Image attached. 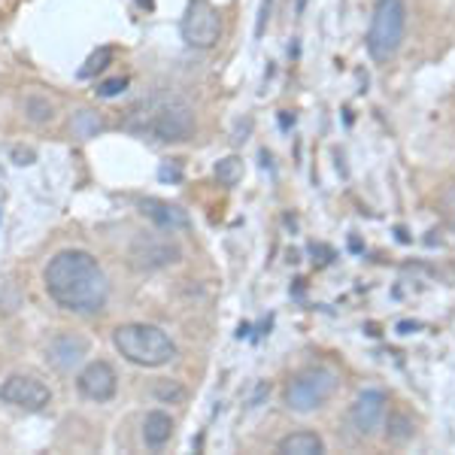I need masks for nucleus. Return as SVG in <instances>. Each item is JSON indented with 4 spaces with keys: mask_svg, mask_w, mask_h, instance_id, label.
Wrapping results in <instances>:
<instances>
[{
    "mask_svg": "<svg viewBox=\"0 0 455 455\" xmlns=\"http://www.w3.org/2000/svg\"><path fill=\"white\" fill-rule=\"evenodd\" d=\"M158 176H161V180H180V176H182V171H180V167H176V164H164V167H161V171H158Z\"/></svg>",
    "mask_w": 455,
    "mask_h": 455,
    "instance_id": "nucleus-24",
    "label": "nucleus"
},
{
    "mask_svg": "<svg viewBox=\"0 0 455 455\" xmlns=\"http://www.w3.org/2000/svg\"><path fill=\"white\" fill-rule=\"evenodd\" d=\"M180 31L192 49H212L222 36V16L210 0H188Z\"/></svg>",
    "mask_w": 455,
    "mask_h": 455,
    "instance_id": "nucleus-6",
    "label": "nucleus"
},
{
    "mask_svg": "<svg viewBox=\"0 0 455 455\" xmlns=\"http://www.w3.org/2000/svg\"><path fill=\"white\" fill-rule=\"evenodd\" d=\"M76 388H79V395H83V398L104 403V401L116 398L119 377H116V371H113V364H109V362H92V364H85L83 373H79Z\"/></svg>",
    "mask_w": 455,
    "mask_h": 455,
    "instance_id": "nucleus-9",
    "label": "nucleus"
},
{
    "mask_svg": "<svg viewBox=\"0 0 455 455\" xmlns=\"http://www.w3.org/2000/svg\"><path fill=\"white\" fill-rule=\"evenodd\" d=\"M407 34V0H377L368 28V52L373 61H388L398 55Z\"/></svg>",
    "mask_w": 455,
    "mask_h": 455,
    "instance_id": "nucleus-4",
    "label": "nucleus"
},
{
    "mask_svg": "<svg viewBox=\"0 0 455 455\" xmlns=\"http://www.w3.org/2000/svg\"><path fill=\"white\" fill-rule=\"evenodd\" d=\"M140 212L149 222H156L161 231H186L188 228V212L182 207H176V204L158 201V197H143Z\"/></svg>",
    "mask_w": 455,
    "mask_h": 455,
    "instance_id": "nucleus-11",
    "label": "nucleus"
},
{
    "mask_svg": "<svg viewBox=\"0 0 455 455\" xmlns=\"http://www.w3.org/2000/svg\"><path fill=\"white\" fill-rule=\"evenodd\" d=\"M304 6H307V0H298V10H304Z\"/></svg>",
    "mask_w": 455,
    "mask_h": 455,
    "instance_id": "nucleus-27",
    "label": "nucleus"
},
{
    "mask_svg": "<svg viewBox=\"0 0 455 455\" xmlns=\"http://www.w3.org/2000/svg\"><path fill=\"white\" fill-rule=\"evenodd\" d=\"M413 435H416V422L410 419L407 413H401V410L388 413V419H386V437L392 440V443H407V440H413Z\"/></svg>",
    "mask_w": 455,
    "mask_h": 455,
    "instance_id": "nucleus-16",
    "label": "nucleus"
},
{
    "mask_svg": "<svg viewBox=\"0 0 455 455\" xmlns=\"http://www.w3.org/2000/svg\"><path fill=\"white\" fill-rule=\"evenodd\" d=\"M12 161H16L19 167H28V164H34V161H36V152L25 149V146H16V149H12Z\"/></svg>",
    "mask_w": 455,
    "mask_h": 455,
    "instance_id": "nucleus-22",
    "label": "nucleus"
},
{
    "mask_svg": "<svg viewBox=\"0 0 455 455\" xmlns=\"http://www.w3.org/2000/svg\"><path fill=\"white\" fill-rule=\"evenodd\" d=\"M140 4L146 6V10H152V0H140Z\"/></svg>",
    "mask_w": 455,
    "mask_h": 455,
    "instance_id": "nucleus-26",
    "label": "nucleus"
},
{
    "mask_svg": "<svg viewBox=\"0 0 455 455\" xmlns=\"http://www.w3.org/2000/svg\"><path fill=\"white\" fill-rule=\"evenodd\" d=\"M0 401L4 403H12L19 410H28V413H40L52 403V392L49 386H43L36 377H10L4 386H0Z\"/></svg>",
    "mask_w": 455,
    "mask_h": 455,
    "instance_id": "nucleus-8",
    "label": "nucleus"
},
{
    "mask_svg": "<svg viewBox=\"0 0 455 455\" xmlns=\"http://www.w3.org/2000/svg\"><path fill=\"white\" fill-rule=\"evenodd\" d=\"M337 383H340V377H337L334 368H322L319 364V368L300 371L285 388V407L295 410V413H310V410L322 407L331 398Z\"/></svg>",
    "mask_w": 455,
    "mask_h": 455,
    "instance_id": "nucleus-5",
    "label": "nucleus"
},
{
    "mask_svg": "<svg viewBox=\"0 0 455 455\" xmlns=\"http://www.w3.org/2000/svg\"><path fill=\"white\" fill-rule=\"evenodd\" d=\"M113 347L128 358L131 364L140 368H161V364L173 362L176 358V343L156 325H119L113 331Z\"/></svg>",
    "mask_w": 455,
    "mask_h": 455,
    "instance_id": "nucleus-3",
    "label": "nucleus"
},
{
    "mask_svg": "<svg viewBox=\"0 0 455 455\" xmlns=\"http://www.w3.org/2000/svg\"><path fill=\"white\" fill-rule=\"evenodd\" d=\"M43 283H46L49 298L58 307L79 315L100 313L109 300V283L104 267L85 249H64V252H58L49 261Z\"/></svg>",
    "mask_w": 455,
    "mask_h": 455,
    "instance_id": "nucleus-1",
    "label": "nucleus"
},
{
    "mask_svg": "<svg viewBox=\"0 0 455 455\" xmlns=\"http://www.w3.org/2000/svg\"><path fill=\"white\" fill-rule=\"evenodd\" d=\"M216 180H219V186L234 188L240 180H243V161H240L237 156L222 158V161L216 164Z\"/></svg>",
    "mask_w": 455,
    "mask_h": 455,
    "instance_id": "nucleus-17",
    "label": "nucleus"
},
{
    "mask_svg": "<svg viewBox=\"0 0 455 455\" xmlns=\"http://www.w3.org/2000/svg\"><path fill=\"white\" fill-rule=\"evenodd\" d=\"M131 267L134 270H161V267H171V264L182 261V249L173 243V240L164 237H137L134 246L128 252Z\"/></svg>",
    "mask_w": 455,
    "mask_h": 455,
    "instance_id": "nucleus-7",
    "label": "nucleus"
},
{
    "mask_svg": "<svg viewBox=\"0 0 455 455\" xmlns=\"http://www.w3.org/2000/svg\"><path fill=\"white\" fill-rule=\"evenodd\" d=\"M386 419V395L379 388H364L349 407V425L362 437H371L379 428V422Z\"/></svg>",
    "mask_w": 455,
    "mask_h": 455,
    "instance_id": "nucleus-10",
    "label": "nucleus"
},
{
    "mask_svg": "<svg viewBox=\"0 0 455 455\" xmlns=\"http://www.w3.org/2000/svg\"><path fill=\"white\" fill-rule=\"evenodd\" d=\"M128 88V79L124 76H116V79H107V83H100L94 92H98V98H119V94Z\"/></svg>",
    "mask_w": 455,
    "mask_h": 455,
    "instance_id": "nucleus-21",
    "label": "nucleus"
},
{
    "mask_svg": "<svg viewBox=\"0 0 455 455\" xmlns=\"http://www.w3.org/2000/svg\"><path fill=\"white\" fill-rule=\"evenodd\" d=\"M124 124H128V131L152 137V140L180 143L195 134V109L176 94H161V98H152L143 107L131 109Z\"/></svg>",
    "mask_w": 455,
    "mask_h": 455,
    "instance_id": "nucleus-2",
    "label": "nucleus"
},
{
    "mask_svg": "<svg viewBox=\"0 0 455 455\" xmlns=\"http://www.w3.org/2000/svg\"><path fill=\"white\" fill-rule=\"evenodd\" d=\"M171 437H173V419L164 413V410H152V413H146L143 440H146L149 450H161Z\"/></svg>",
    "mask_w": 455,
    "mask_h": 455,
    "instance_id": "nucleus-13",
    "label": "nucleus"
},
{
    "mask_svg": "<svg viewBox=\"0 0 455 455\" xmlns=\"http://www.w3.org/2000/svg\"><path fill=\"white\" fill-rule=\"evenodd\" d=\"M100 131H104V122H100L98 113H92V109H79V113L73 116V134L83 137V140L98 137Z\"/></svg>",
    "mask_w": 455,
    "mask_h": 455,
    "instance_id": "nucleus-18",
    "label": "nucleus"
},
{
    "mask_svg": "<svg viewBox=\"0 0 455 455\" xmlns=\"http://www.w3.org/2000/svg\"><path fill=\"white\" fill-rule=\"evenodd\" d=\"M21 109H25V119L34 122V124H46L55 119V107L49 98H43V94H28L25 100H21Z\"/></svg>",
    "mask_w": 455,
    "mask_h": 455,
    "instance_id": "nucleus-15",
    "label": "nucleus"
},
{
    "mask_svg": "<svg viewBox=\"0 0 455 455\" xmlns=\"http://www.w3.org/2000/svg\"><path fill=\"white\" fill-rule=\"evenodd\" d=\"M83 355H88V340L79 334H61L49 343L46 349V358L49 364H55L58 371H70L73 364L83 362Z\"/></svg>",
    "mask_w": 455,
    "mask_h": 455,
    "instance_id": "nucleus-12",
    "label": "nucleus"
},
{
    "mask_svg": "<svg viewBox=\"0 0 455 455\" xmlns=\"http://www.w3.org/2000/svg\"><path fill=\"white\" fill-rule=\"evenodd\" d=\"M152 392H156V398L161 403H182L186 401V388L176 383V379H158Z\"/></svg>",
    "mask_w": 455,
    "mask_h": 455,
    "instance_id": "nucleus-20",
    "label": "nucleus"
},
{
    "mask_svg": "<svg viewBox=\"0 0 455 455\" xmlns=\"http://www.w3.org/2000/svg\"><path fill=\"white\" fill-rule=\"evenodd\" d=\"M113 55L116 52L109 46H100L98 52H92L85 61V68H79V79H92V76H98V73H104L109 64H113Z\"/></svg>",
    "mask_w": 455,
    "mask_h": 455,
    "instance_id": "nucleus-19",
    "label": "nucleus"
},
{
    "mask_svg": "<svg viewBox=\"0 0 455 455\" xmlns=\"http://www.w3.org/2000/svg\"><path fill=\"white\" fill-rule=\"evenodd\" d=\"M280 452L283 455H322L325 443L315 431H295V435L280 440Z\"/></svg>",
    "mask_w": 455,
    "mask_h": 455,
    "instance_id": "nucleus-14",
    "label": "nucleus"
},
{
    "mask_svg": "<svg viewBox=\"0 0 455 455\" xmlns=\"http://www.w3.org/2000/svg\"><path fill=\"white\" fill-rule=\"evenodd\" d=\"M270 12V0H261V16H259V36L264 34V19H267Z\"/></svg>",
    "mask_w": 455,
    "mask_h": 455,
    "instance_id": "nucleus-25",
    "label": "nucleus"
},
{
    "mask_svg": "<svg viewBox=\"0 0 455 455\" xmlns=\"http://www.w3.org/2000/svg\"><path fill=\"white\" fill-rule=\"evenodd\" d=\"M440 207H443L446 216H450L452 222H455V186H450L443 195H440Z\"/></svg>",
    "mask_w": 455,
    "mask_h": 455,
    "instance_id": "nucleus-23",
    "label": "nucleus"
}]
</instances>
